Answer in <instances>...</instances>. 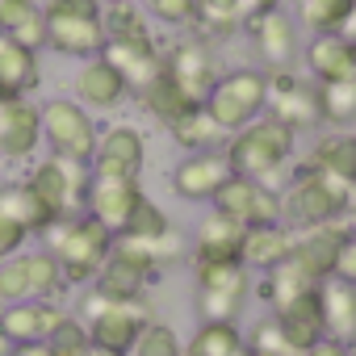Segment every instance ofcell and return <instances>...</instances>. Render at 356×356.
<instances>
[{
  "mask_svg": "<svg viewBox=\"0 0 356 356\" xmlns=\"http://www.w3.org/2000/svg\"><path fill=\"white\" fill-rule=\"evenodd\" d=\"M26 243H30V235H26V231H22L17 222L0 218V260H9V256L26 252Z\"/></svg>",
  "mask_w": 356,
  "mask_h": 356,
  "instance_id": "43",
  "label": "cell"
},
{
  "mask_svg": "<svg viewBox=\"0 0 356 356\" xmlns=\"http://www.w3.org/2000/svg\"><path fill=\"white\" fill-rule=\"evenodd\" d=\"M30 260L26 252L0 260V306H17V302H30Z\"/></svg>",
  "mask_w": 356,
  "mask_h": 356,
  "instance_id": "40",
  "label": "cell"
},
{
  "mask_svg": "<svg viewBox=\"0 0 356 356\" xmlns=\"http://www.w3.org/2000/svg\"><path fill=\"white\" fill-rule=\"evenodd\" d=\"M101 17H105V42H155L151 17L134 5V0H126V5H109Z\"/></svg>",
  "mask_w": 356,
  "mask_h": 356,
  "instance_id": "35",
  "label": "cell"
},
{
  "mask_svg": "<svg viewBox=\"0 0 356 356\" xmlns=\"http://www.w3.org/2000/svg\"><path fill=\"white\" fill-rule=\"evenodd\" d=\"M339 34L356 42V5H352V13H348V22H343V30H339Z\"/></svg>",
  "mask_w": 356,
  "mask_h": 356,
  "instance_id": "49",
  "label": "cell"
},
{
  "mask_svg": "<svg viewBox=\"0 0 356 356\" xmlns=\"http://www.w3.org/2000/svg\"><path fill=\"white\" fill-rule=\"evenodd\" d=\"M293 227L285 222H273V227H252L243 231V264L252 273H268L277 264H285L293 256Z\"/></svg>",
  "mask_w": 356,
  "mask_h": 356,
  "instance_id": "28",
  "label": "cell"
},
{
  "mask_svg": "<svg viewBox=\"0 0 356 356\" xmlns=\"http://www.w3.org/2000/svg\"><path fill=\"white\" fill-rule=\"evenodd\" d=\"M193 277H197L202 323H239L252 298V268L248 264H206V268H193Z\"/></svg>",
  "mask_w": 356,
  "mask_h": 356,
  "instance_id": "9",
  "label": "cell"
},
{
  "mask_svg": "<svg viewBox=\"0 0 356 356\" xmlns=\"http://www.w3.org/2000/svg\"><path fill=\"white\" fill-rule=\"evenodd\" d=\"M138 97H143V105H147V109H151V113H155L163 126H172V122L181 118V113H189V109L197 105V101H193V97H189L181 84H176L168 72H159V76H155V80H151V84H147Z\"/></svg>",
  "mask_w": 356,
  "mask_h": 356,
  "instance_id": "33",
  "label": "cell"
},
{
  "mask_svg": "<svg viewBox=\"0 0 356 356\" xmlns=\"http://www.w3.org/2000/svg\"><path fill=\"white\" fill-rule=\"evenodd\" d=\"M202 105L218 122L222 134H235V130H243L248 122H256L264 113V105H268V72H260V67L222 72Z\"/></svg>",
  "mask_w": 356,
  "mask_h": 356,
  "instance_id": "5",
  "label": "cell"
},
{
  "mask_svg": "<svg viewBox=\"0 0 356 356\" xmlns=\"http://www.w3.org/2000/svg\"><path fill=\"white\" fill-rule=\"evenodd\" d=\"M105 9L97 0H42L47 51L67 59H92L105 51Z\"/></svg>",
  "mask_w": 356,
  "mask_h": 356,
  "instance_id": "4",
  "label": "cell"
},
{
  "mask_svg": "<svg viewBox=\"0 0 356 356\" xmlns=\"http://www.w3.org/2000/svg\"><path fill=\"white\" fill-rule=\"evenodd\" d=\"M231 163L222 151H189L172 168V193L181 202H214V193L227 185Z\"/></svg>",
  "mask_w": 356,
  "mask_h": 356,
  "instance_id": "17",
  "label": "cell"
},
{
  "mask_svg": "<svg viewBox=\"0 0 356 356\" xmlns=\"http://www.w3.org/2000/svg\"><path fill=\"white\" fill-rule=\"evenodd\" d=\"M63 318H67V310L59 302L30 298V302H17V306H0V335L9 343H47L59 331Z\"/></svg>",
  "mask_w": 356,
  "mask_h": 356,
  "instance_id": "19",
  "label": "cell"
},
{
  "mask_svg": "<svg viewBox=\"0 0 356 356\" xmlns=\"http://www.w3.org/2000/svg\"><path fill=\"white\" fill-rule=\"evenodd\" d=\"M38 118H42V143L51 147V155L92 163L101 126L76 97H51L47 105H38Z\"/></svg>",
  "mask_w": 356,
  "mask_h": 356,
  "instance_id": "7",
  "label": "cell"
},
{
  "mask_svg": "<svg viewBox=\"0 0 356 356\" xmlns=\"http://www.w3.org/2000/svg\"><path fill=\"white\" fill-rule=\"evenodd\" d=\"M5 356H55V352H51V343H13Z\"/></svg>",
  "mask_w": 356,
  "mask_h": 356,
  "instance_id": "47",
  "label": "cell"
},
{
  "mask_svg": "<svg viewBox=\"0 0 356 356\" xmlns=\"http://www.w3.org/2000/svg\"><path fill=\"white\" fill-rule=\"evenodd\" d=\"M134 5L151 22H163L172 30H189L197 22V0H134Z\"/></svg>",
  "mask_w": 356,
  "mask_h": 356,
  "instance_id": "42",
  "label": "cell"
},
{
  "mask_svg": "<svg viewBox=\"0 0 356 356\" xmlns=\"http://www.w3.org/2000/svg\"><path fill=\"white\" fill-rule=\"evenodd\" d=\"M356 0H293V22L310 34H339Z\"/></svg>",
  "mask_w": 356,
  "mask_h": 356,
  "instance_id": "34",
  "label": "cell"
},
{
  "mask_svg": "<svg viewBox=\"0 0 356 356\" xmlns=\"http://www.w3.org/2000/svg\"><path fill=\"white\" fill-rule=\"evenodd\" d=\"M143 163H147V138L138 126L130 122H113L101 130L97 138V155H92V172H105V176H143Z\"/></svg>",
  "mask_w": 356,
  "mask_h": 356,
  "instance_id": "16",
  "label": "cell"
},
{
  "mask_svg": "<svg viewBox=\"0 0 356 356\" xmlns=\"http://www.w3.org/2000/svg\"><path fill=\"white\" fill-rule=\"evenodd\" d=\"M239 5V22L248 26V22H256L260 13H273V9H281V0H235Z\"/></svg>",
  "mask_w": 356,
  "mask_h": 356,
  "instance_id": "45",
  "label": "cell"
},
{
  "mask_svg": "<svg viewBox=\"0 0 356 356\" xmlns=\"http://www.w3.org/2000/svg\"><path fill=\"white\" fill-rule=\"evenodd\" d=\"M210 210L231 218L243 231L273 227V222H281V189H273L264 181H252V176H227V185L214 193Z\"/></svg>",
  "mask_w": 356,
  "mask_h": 356,
  "instance_id": "11",
  "label": "cell"
},
{
  "mask_svg": "<svg viewBox=\"0 0 356 356\" xmlns=\"http://www.w3.org/2000/svg\"><path fill=\"white\" fill-rule=\"evenodd\" d=\"M306 163L318 168V172L339 176V181H348V185H356V134H343V130L339 134H323L310 147Z\"/></svg>",
  "mask_w": 356,
  "mask_h": 356,
  "instance_id": "31",
  "label": "cell"
},
{
  "mask_svg": "<svg viewBox=\"0 0 356 356\" xmlns=\"http://www.w3.org/2000/svg\"><path fill=\"white\" fill-rule=\"evenodd\" d=\"M26 260H30V293L42 298V302H59V293L67 289V277H63L59 260H55L47 248L26 252Z\"/></svg>",
  "mask_w": 356,
  "mask_h": 356,
  "instance_id": "38",
  "label": "cell"
},
{
  "mask_svg": "<svg viewBox=\"0 0 356 356\" xmlns=\"http://www.w3.org/2000/svg\"><path fill=\"white\" fill-rule=\"evenodd\" d=\"M331 277H339V281L356 285V235H348V239H343V248H339V260H335V273H331Z\"/></svg>",
  "mask_w": 356,
  "mask_h": 356,
  "instance_id": "44",
  "label": "cell"
},
{
  "mask_svg": "<svg viewBox=\"0 0 356 356\" xmlns=\"http://www.w3.org/2000/svg\"><path fill=\"white\" fill-rule=\"evenodd\" d=\"M101 55L126 76L130 92H143L163 72V47H159V38L155 42H105Z\"/></svg>",
  "mask_w": 356,
  "mask_h": 356,
  "instance_id": "25",
  "label": "cell"
},
{
  "mask_svg": "<svg viewBox=\"0 0 356 356\" xmlns=\"http://www.w3.org/2000/svg\"><path fill=\"white\" fill-rule=\"evenodd\" d=\"M80 318H84L88 339L97 348H105L109 356H130L138 331L151 323V310H147V302H118V298H105V293L88 289V298L80 306Z\"/></svg>",
  "mask_w": 356,
  "mask_h": 356,
  "instance_id": "6",
  "label": "cell"
},
{
  "mask_svg": "<svg viewBox=\"0 0 356 356\" xmlns=\"http://www.w3.org/2000/svg\"><path fill=\"white\" fill-rule=\"evenodd\" d=\"M314 281L293 264V260H285V264H277V268H268L264 277H260V298L268 302V310H277V306H285L289 298H298V293H306Z\"/></svg>",
  "mask_w": 356,
  "mask_h": 356,
  "instance_id": "37",
  "label": "cell"
},
{
  "mask_svg": "<svg viewBox=\"0 0 356 356\" xmlns=\"http://www.w3.org/2000/svg\"><path fill=\"white\" fill-rule=\"evenodd\" d=\"M273 318H277L281 335H285L298 352H306L310 343H318V339L327 335V327H323V298H318V285H310L306 293H298V298H289L285 306H277Z\"/></svg>",
  "mask_w": 356,
  "mask_h": 356,
  "instance_id": "23",
  "label": "cell"
},
{
  "mask_svg": "<svg viewBox=\"0 0 356 356\" xmlns=\"http://www.w3.org/2000/svg\"><path fill=\"white\" fill-rule=\"evenodd\" d=\"M348 356H356V348H348Z\"/></svg>",
  "mask_w": 356,
  "mask_h": 356,
  "instance_id": "53",
  "label": "cell"
},
{
  "mask_svg": "<svg viewBox=\"0 0 356 356\" xmlns=\"http://www.w3.org/2000/svg\"><path fill=\"white\" fill-rule=\"evenodd\" d=\"M42 147V118L30 97H13L0 109V159L30 163Z\"/></svg>",
  "mask_w": 356,
  "mask_h": 356,
  "instance_id": "18",
  "label": "cell"
},
{
  "mask_svg": "<svg viewBox=\"0 0 356 356\" xmlns=\"http://www.w3.org/2000/svg\"><path fill=\"white\" fill-rule=\"evenodd\" d=\"M168 134H172L176 147H185V151H222V143H227V134L206 113V105H193L189 113H181L168 126Z\"/></svg>",
  "mask_w": 356,
  "mask_h": 356,
  "instance_id": "32",
  "label": "cell"
},
{
  "mask_svg": "<svg viewBox=\"0 0 356 356\" xmlns=\"http://www.w3.org/2000/svg\"><path fill=\"white\" fill-rule=\"evenodd\" d=\"M318 122L327 126H348L356 122V80L343 84H318Z\"/></svg>",
  "mask_w": 356,
  "mask_h": 356,
  "instance_id": "39",
  "label": "cell"
},
{
  "mask_svg": "<svg viewBox=\"0 0 356 356\" xmlns=\"http://www.w3.org/2000/svg\"><path fill=\"white\" fill-rule=\"evenodd\" d=\"M302 356H348V343H339V339L323 335V339H318V343H310Z\"/></svg>",
  "mask_w": 356,
  "mask_h": 356,
  "instance_id": "46",
  "label": "cell"
},
{
  "mask_svg": "<svg viewBox=\"0 0 356 356\" xmlns=\"http://www.w3.org/2000/svg\"><path fill=\"white\" fill-rule=\"evenodd\" d=\"M348 239V227L343 222H327V227H310V231H298L293 235V264L314 281L323 285L331 273H335V260H339V248Z\"/></svg>",
  "mask_w": 356,
  "mask_h": 356,
  "instance_id": "20",
  "label": "cell"
},
{
  "mask_svg": "<svg viewBox=\"0 0 356 356\" xmlns=\"http://www.w3.org/2000/svg\"><path fill=\"white\" fill-rule=\"evenodd\" d=\"M97 5H101V9H109V5H126V0H97Z\"/></svg>",
  "mask_w": 356,
  "mask_h": 356,
  "instance_id": "51",
  "label": "cell"
},
{
  "mask_svg": "<svg viewBox=\"0 0 356 356\" xmlns=\"http://www.w3.org/2000/svg\"><path fill=\"white\" fill-rule=\"evenodd\" d=\"M130 356H185V343L176 339V331H172L168 323L151 318V323L138 331V339H134Z\"/></svg>",
  "mask_w": 356,
  "mask_h": 356,
  "instance_id": "41",
  "label": "cell"
},
{
  "mask_svg": "<svg viewBox=\"0 0 356 356\" xmlns=\"http://www.w3.org/2000/svg\"><path fill=\"white\" fill-rule=\"evenodd\" d=\"M9 348H13V343H9V339H5V335H0V356H5V352H9Z\"/></svg>",
  "mask_w": 356,
  "mask_h": 356,
  "instance_id": "52",
  "label": "cell"
},
{
  "mask_svg": "<svg viewBox=\"0 0 356 356\" xmlns=\"http://www.w3.org/2000/svg\"><path fill=\"white\" fill-rule=\"evenodd\" d=\"M42 51H30L13 38L0 34V92L9 97H30L42 84Z\"/></svg>",
  "mask_w": 356,
  "mask_h": 356,
  "instance_id": "27",
  "label": "cell"
},
{
  "mask_svg": "<svg viewBox=\"0 0 356 356\" xmlns=\"http://www.w3.org/2000/svg\"><path fill=\"white\" fill-rule=\"evenodd\" d=\"M42 239H47V252L59 260L67 285H92V277L101 273L105 256L113 252V235L88 214L59 218Z\"/></svg>",
  "mask_w": 356,
  "mask_h": 356,
  "instance_id": "3",
  "label": "cell"
},
{
  "mask_svg": "<svg viewBox=\"0 0 356 356\" xmlns=\"http://www.w3.org/2000/svg\"><path fill=\"white\" fill-rule=\"evenodd\" d=\"M163 72L181 84L197 105L210 97V88L222 76V67H218V59H214V51H210L206 38H181V42L163 47Z\"/></svg>",
  "mask_w": 356,
  "mask_h": 356,
  "instance_id": "14",
  "label": "cell"
},
{
  "mask_svg": "<svg viewBox=\"0 0 356 356\" xmlns=\"http://www.w3.org/2000/svg\"><path fill=\"white\" fill-rule=\"evenodd\" d=\"M343 227H348V235H356V202H352V210H348V218H343Z\"/></svg>",
  "mask_w": 356,
  "mask_h": 356,
  "instance_id": "50",
  "label": "cell"
},
{
  "mask_svg": "<svg viewBox=\"0 0 356 356\" xmlns=\"http://www.w3.org/2000/svg\"><path fill=\"white\" fill-rule=\"evenodd\" d=\"M243 348L239 323H197V331L185 343V356H235Z\"/></svg>",
  "mask_w": 356,
  "mask_h": 356,
  "instance_id": "36",
  "label": "cell"
},
{
  "mask_svg": "<svg viewBox=\"0 0 356 356\" xmlns=\"http://www.w3.org/2000/svg\"><path fill=\"white\" fill-rule=\"evenodd\" d=\"M206 264H243V227H235L214 210L206 214L193 239V268H206Z\"/></svg>",
  "mask_w": 356,
  "mask_h": 356,
  "instance_id": "24",
  "label": "cell"
},
{
  "mask_svg": "<svg viewBox=\"0 0 356 356\" xmlns=\"http://www.w3.org/2000/svg\"><path fill=\"white\" fill-rule=\"evenodd\" d=\"M318 298H323V327L331 339L356 348V285L339 281V277H327L318 285Z\"/></svg>",
  "mask_w": 356,
  "mask_h": 356,
  "instance_id": "29",
  "label": "cell"
},
{
  "mask_svg": "<svg viewBox=\"0 0 356 356\" xmlns=\"http://www.w3.org/2000/svg\"><path fill=\"white\" fill-rule=\"evenodd\" d=\"M155 277H159V264L143 248H134L130 239H113V252L105 256L101 273L92 277V289L118 302H147V289Z\"/></svg>",
  "mask_w": 356,
  "mask_h": 356,
  "instance_id": "10",
  "label": "cell"
},
{
  "mask_svg": "<svg viewBox=\"0 0 356 356\" xmlns=\"http://www.w3.org/2000/svg\"><path fill=\"white\" fill-rule=\"evenodd\" d=\"M0 34L30 47V51H47L42 5L38 0H0Z\"/></svg>",
  "mask_w": 356,
  "mask_h": 356,
  "instance_id": "30",
  "label": "cell"
},
{
  "mask_svg": "<svg viewBox=\"0 0 356 356\" xmlns=\"http://www.w3.org/2000/svg\"><path fill=\"white\" fill-rule=\"evenodd\" d=\"M0 218H9V222H17L30 239L38 235H47L59 218L47 210V202L26 185V181H9V185H0Z\"/></svg>",
  "mask_w": 356,
  "mask_h": 356,
  "instance_id": "26",
  "label": "cell"
},
{
  "mask_svg": "<svg viewBox=\"0 0 356 356\" xmlns=\"http://www.w3.org/2000/svg\"><path fill=\"white\" fill-rule=\"evenodd\" d=\"M264 113L277 118L281 126H289L293 134L318 126V84L306 80V76H293V72H268Z\"/></svg>",
  "mask_w": 356,
  "mask_h": 356,
  "instance_id": "13",
  "label": "cell"
},
{
  "mask_svg": "<svg viewBox=\"0 0 356 356\" xmlns=\"http://www.w3.org/2000/svg\"><path fill=\"white\" fill-rule=\"evenodd\" d=\"M63 356H109V352H105V348H97V343L88 339V343H80V348H72V352H63Z\"/></svg>",
  "mask_w": 356,
  "mask_h": 356,
  "instance_id": "48",
  "label": "cell"
},
{
  "mask_svg": "<svg viewBox=\"0 0 356 356\" xmlns=\"http://www.w3.org/2000/svg\"><path fill=\"white\" fill-rule=\"evenodd\" d=\"M22 181L47 202V210L55 218H72V214H84V197H88V181H92V168L88 163H76V159H63V155H47L38 159Z\"/></svg>",
  "mask_w": 356,
  "mask_h": 356,
  "instance_id": "8",
  "label": "cell"
},
{
  "mask_svg": "<svg viewBox=\"0 0 356 356\" xmlns=\"http://www.w3.org/2000/svg\"><path fill=\"white\" fill-rule=\"evenodd\" d=\"M143 197H147V193H143V181H138V176H105V172H92L88 197H84V214L97 218V222L118 239Z\"/></svg>",
  "mask_w": 356,
  "mask_h": 356,
  "instance_id": "12",
  "label": "cell"
},
{
  "mask_svg": "<svg viewBox=\"0 0 356 356\" xmlns=\"http://www.w3.org/2000/svg\"><path fill=\"white\" fill-rule=\"evenodd\" d=\"M76 101L92 113V109H118L126 97H130V84H126V76L105 59V55H92V59H84L80 63V72H76Z\"/></svg>",
  "mask_w": 356,
  "mask_h": 356,
  "instance_id": "22",
  "label": "cell"
},
{
  "mask_svg": "<svg viewBox=\"0 0 356 356\" xmlns=\"http://www.w3.org/2000/svg\"><path fill=\"white\" fill-rule=\"evenodd\" d=\"M252 34V47L264 63V72H293V63L302 59V42H298V22L285 9L260 13L256 22L243 26Z\"/></svg>",
  "mask_w": 356,
  "mask_h": 356,
  "instance_id": "15",
  "label": "cell"
},
{
  "mask_svg": "<svg viewBox=\"0 0 356 356\" xmlns=\"http://www.w3.org/2000/svg\"><path fill=\"white\" fill-rule=\"evenodd\" d=\"M356 202V185L339 181L331 172H318L310 163H302L289 185L281 189V222L293 231H310V227H327V222H343L348 210Z\"/></svg>",
  "mask_w": 356,
  "mask_h": 356,
  "instance_id": "1",
  "label": "cell"
},
{
  "mask_svg": "<svg viewBox=\"0 0 356 356\" xmlns=\"http://www.w3.org/2000/svg\"><path fill=\"white\" fill-rule=\"evenodd\" d=\"M302 63L314 84L356 80V42L343 34H310V42L302 47Z\"/></svg>",
  "mask_w": 356,
  "mask_h": 356,
  "instance_id": "21",
  "label": "cell"
},
{
  "mask_svg": "<svg viewBox=\"0 0 356 356\" xmlns=\"http://www.w3.org/2000/svg\"><path fill=\"white\" fill-rule=\"evenodd\" d=\"M293 147H298V134H293L289 126H281L277 118L260 113V118L248 122L243 130L227 134L222 155H227V163H231V176H252V181L273 185L277 176L289 168ZM273 189H277V185H273Z\"/></svg>",
  "mask_w": 356,
  "mask_h": 356,
  "instance_id": "2",
  "label": "cell"
}]
</instances>
